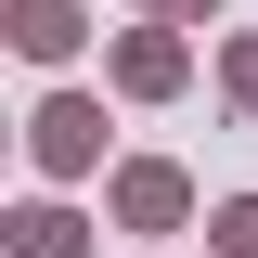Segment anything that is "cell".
Here are the masks:
<instances>
[{
    "instance_id": "2",
    "label": "cell",
    "mask_w": 258,
    "mask_h": 258,
    "mask_svg": "<svg viewBox=\"0 0 258 258\" xmlns=\"http://www.w3.org/2000/svg\"><path fill=\"white\" fill-rule=\"evenodd\" d=\"M116 207H129V220H168V207H181V181H168V168H129Z\"/></svg>"
},
{
    "instance_id": "4",
    "label": "cell",
    "mask_w": 258,
    "mask_h": 258,
    "mask_svg": "<svg viewBox=\"0 0 258 258\" xmlns=\"http://www.w3.org/2000/svg\"><path fill=\"white\" fill-rule=\"evenodd\" d=\"M155 13H220V0H155Z\"/></svg>"
},
{
    "instance_id": "3",
    "label": "cell",
    "mask_w": 258,
    "mask_h": 258,
    "mask_svg": "<svg viewBox=\"0 0 258 258\" xmlns=\"http://www.w3.org/2000/svg\"><path fill=\"white\" fill-rule=\"evenodd\" d=\"M220 245H232V258H258V207H220Z\"/></svg>"
},
{
    "instance_id": "1",
    "label": "cell",
    "mask_w": 258,
    "mask_h": 258,
    "mask_svg": "<svg viewBox=\"0 0 258 258\" xmlns=\"http://www.w3.org/2000/svg\"><path fill=\"white\" fill-rule=\"evenodd\" d=\"M39 155H52V168L91 155V103H52V116H39Z\"/></svg>"
}]
</instances>
